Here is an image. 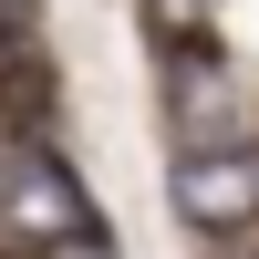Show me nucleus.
I'll use <instances>...</instances> for the list:
<instances>
[{"mask_svg":"<svg viewBox=\"0 0 259 259\" xmlns=\"http://www.w3.org/2000/svg\"><path fill=\"white\" fill-rule=\"evenodd\" d=\"M207 21H218V0H145V31H156V52L207 41Z\"/></svg>","mask_w":259,"mask_h":259,"instance_id":"39448f33","label":"nucleus"},{"mask_svg":"<svg viewBox=\"0 0 259 259\" xmlns=\"http://www.w3.org/2000/svg\"><path fill=\"white\" fill-rule=\"evenodd\" d=\"M62 124V62L41 31V0H0V145Z\"/></svg>","mask_w":259,"mask_h":259,"instance_id":"7ed1b4c3","label":"nucleus"},{"mask_svg":"<svg viewBox=\"0 0 259 259\" xmlns=\"http://www.w3.org/2000/svg\"><path fill=\"white\" fill-rule=\"evenodd\" d=\"M156 94H166V156H249L259 145V94L218 41L156 52Z\"/></svg>","mask_w":259,"mask_h":259,"instance_id":"f03ea898","label":"nucleus"},{"mask_svg":"<svg viewBox=\"0 0 259 259\" xmlns=\"http://www.w3.org/2000/svg\"><path fill=\"white\" fill-rule=\"evenodd\" d=\"M166 207L197 239H249L259 228V145L249 156H166Z\"/></svg>","mask_w":259,"mask_h":259,"instance_id":"20e7f679","label":"nucleus"},{"mask_svg":"<svg viewBox=\"0 0 259 259\" xmlns=\"http://www.w3.org/2000/svg\"><path fill=\"white\" fill-rule=\"evenodd\" d=\"M0 218L31 249H94V259H114V228H104L94 187L73 177V156L52 135H11L0 145Z\"/></svg>","mask_w":259,"mask_h":259,"instance_id":"f257e3e1","label":"nucleus"}]
</instances>
